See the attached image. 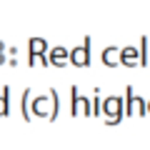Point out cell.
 <instances>
[{"label": "cell", "instance_id": "obj_4", "mask_svg": "<svg viewBox=\"0 0 150 150\" xmlns=\"http://www.w3.org/2000/svg\"><path fill=\"white\" fill-rule=\"evenodd\" d=\"M63 58H65V50H55V65H63Z\"/></svg>", "mask_w": 150, "mask_h": 150}, {"label": "cell", "instance_id": "obj_3", "mask_svg": "<svg viewBox=\"0 0 150 150\" xmlns=\"http://www.w3.org/2000/svg\"><path fill=\"white\" fill-rule=\"evenodd\" d=\"M115 55H118L115 50H105V53H103V58H105L108 65H115Z\"/></svg>", "mask_w": 150, "mask_h": 150}, {"label": "cell", "instance_id": "obj_6", "mask_svg": "<svg viewBox=\"0 0 150 150\" xmlns=\"http://www.w3.org/2000/svg\"><path fill=\"white\" fill-rule=\"evenodd\" d=\"M0 63H3V58H0Z\"/></svg>", "mask_w": 150, "mask_h": 150}, {"label": "cell", "instance_id": "obj_5", "mask_svg": "<svg viewBox=\"0 0 150 150\" xmlns=\"http://www.w3.org/2000/svg\"><path fill=\"white\" fill-rule=\"evenodd\" d=\"M0 115H5V100L0 98Z\"/></svg>", "mask_w": 150, "mask_h": 150}, {"label": "cell", "instance_id": "obj_2", "mask_svg": "<svg viewBox=\"0 0 150 150\" xmlns=\"http://www.w3.org/2000/svg\"><path fill=\"white\" fill-rule=\"evenodd\" d=\"M30 50H33V53H43L45 43H43V40H30Z\"/></svg>", "mask_w": 150, "mask_h": 150}, {"label": "cell", "instance_id": "obj_1", "mask_svg": "<svg viewBox=\"0 0 150 150\" xmlns=\"http://www.w3.org/2000/svg\"><path fill=\"white\" fill-rule=\"evenodd\" d=\"M70 60H73L75 65H88V45L85 48H78L70 53Z\"/></svg>", "mask_w": 150, "mask_h": 150}]
</instances>
